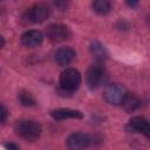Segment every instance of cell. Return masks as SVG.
I'll return each instance as SVG.
<instances>
[{"label":"cell","instance_id":"cell-9","mask_svg":"<svg viewBox=\"0 0 150 150\" xmlns=\"http://www.w3.org/2000/svg\"><path fill=\"white\" fill-rule=\"evenodd\" d=\"M43 41V34L40 30H27L21 35V43L26 47H38Z\"/></svg>","mask_w":150,"mask_h":150},{"label":"cell","instance_id":"cell-13","mask_svg":"<svg viewBox=\"0 0 150 150\" xmlns=\"http://www.w3.org/2000/svg\"><path fill=\"white\" fill-rule=\"evenodd\" d=\"M91 7L97 14H101V15L108 14L111 11V4L107 0H96L91 4Z\"/></svg>","mask_w":150,"mask_h":150},{"label":"cell","instance_id":"cell-2","mask_svg":"<svg viewBox=\"0 0 150 150\" xmlns=\"http://www.w3.org/2000/svg\"><path fill=\"white\" fill-rule=\"evenodd\" d=\"M81 84V74L74 68H67L60 75V88L64 93H74Z\"/></svg>","mask_w":150,"mask_h":150},{"label":"cell","instance_id":"cell-18","mask_svg":"<svg viewBox=\"0 0 150 150\" xmlns=\"http://www.w3.org/2000/svg\"><path fill=\"white\" fill-rule=\"evenodd\" d=\"M4 46H5V39H4L2 35H0V49H1Z\"/></svg>","mask_w":150,"mask_h":150},{"label":"cell","instance_id":"cell-15","mask_svg":"<svg viewBox=\"0 0 150 150\" xmlns=\"http://www.w3.org/2000/svg\"><path fill=\"white\" fill-rule=\"evenodd\" d=\"M19 101L23 107H34L36 103L34 96L26 90H21L19 93Z\"/></svg>","mask_w":150,"mask_h":150},{"label":"cell","instance_id":"cell-5","mask_svg":"<svg viewBox=\"0 0 150 150\" xmlns=\"http://www.w3.org/2000/svg\"><path fill=\"white\" fill-rule=\"evenodd\" d=\"M50 14V8L45 2L34 4L27 12H26V20L33 23L43 22Z\"/></svg>","mask_w":150,"mask_h":150},{"label":"cell","instance_id":"cell-8","mask_svg":"<svg viewBox=\"0 0 150 150\" xmlns=\"http://www.w3.org/2000/svg\"><path fill=\"white\" fill-rule=\"evenodd\" d=\"M125 129L130 132H139L143 134L144 136H149V131H150V127H149V122L142 117V116H135L132 117L128 124L125 125Z\"/></svg>","mask_w":150,"mask_h":150},{"label":"cell","instance_id":"cell-1","mask_svg":"<svg viewBox=\"0 0 150 150\" xmlns=\"http://www.w3.org/2000/svg\"><path fill=\"white\" fill-rule=\"evenodd\" d=\"M15 132L21 138L28 142H34L41 136L42 128H41V124L34 120H22L16 122Z\"/></svg>","mask_w":150,"mask_h":150},{"label":"cell","instance_id":"cell-17","mask_svg":"<svg viewBox=\"0 0 150 150\" xmlns=\"http://www.w3.org/2000/svg\"><path fill=\"white\" fill-rule=\"evenodd\" d=\"M5 146H6L7 150H20V148L14 143H6Z\"/></svg>","mask_w":150,"mask_h":150},{"label":"cell","instance_id":"cell-11","mask_svg":"<svg viewBox=\"0 0 150 150\" xmlns=\"http://www.w3.org/2000/svg\"><path fill=\"white\" fill-rule=\"evenodd\" d=\"M50 115L54 120H57V121L68 120V118H82L83 116L80 110L69 109V108H60V109L52 110Z\"/></svg>","mask_w":150,"mask_h":150},{"label":"cell","instance_id":"cell-14","mask_svg":"<svg viewBox=\"0 0 150 150\" xmlns=\"http://www.w3.org/2000/svg\"><path fill=\"white\" fill-rule=\"evenodd\" d=\"M90 52H91V54L96 57V60H98V61H103V60L108 56V53H107L104 46H102V45H101L100 42H97V41H95V42L91 43V46H90Z\"/></svg>","mask_w":150,"mask_h":150},{"label":"cell","instance_id":"cell-7","mask_svg":"<svg viewBox=\"0 0 150 150\" xmlns=\"http://www.w3.org/2000/svg\"><path fill=\"white\" fill-rule=\"evenodd\" d=\"M90 144V138L83 132H74L67 138L68 150H84Z\"/></svg>","mask_w":150,"mask_h":150},{"label":"cell","instance_id":"cell-4","mask_svg":"<svg viewBox=\"0 0 150 150\" xmlns=\"http://www.w3.org/2000/svg\"><path fill=\"white\" fill-rule=\"evenodd\" d=\"M125 94H127V90L122 84L111 83V84H108L105 87V89L103 91V97L109 104L118 105L122 103Z\"/></svg>","mask_w":150,"mask_h":150},{"label":"cell","instance_id":"cell-10","mask_svg":"<svg viewBox=\"0 0 150 150\" xmlns=\"http://www.w3.org/2000/svg\"><path fill=\"white\" fill-rule=\"evenodd\" d=\"M75 50L70 47H61L55 52L54 59L59 66H68L75 59Z\"/></svg>","mask_w":150,"mask_h":150},{"label":"cell","instance_id":"cell-12","mask_svg":"<svg viewBox=\"0 0 150 150\" xmlns=\"http://www.w3.org/2000/svg\"><path fill=\"white\" fill-rule=\"evenodd\" d=\"M121 105L123 107V109L125 111L131 112V111L137 110L141 107V100H139V97L137 95L127 93L124 98H123V101H122V103H121Z\"/></svg>","mask_w":150,"mask_h":150},{"label":"cell","instance_id":"cell-6","mask_svg":"<svg viewBox=\"0 0 150 150\" xmlns=\"http://www.w3.org/2000/svg\"><path fill=\"white\" fill-rule=\"evenodd\" d=\"M46 35L52 42L57 43V42H62V41L67 40L70 36V32H69V28L64 25L53 23L47 27Z\"/></svg>","mask_w":150,"mask_h":150},{"label":"cell","instance_id":"cell-3","mask_svg":"<svg viewBox=\"0 0 150 150\" xmlns=\"http://www.w3.org/2000/svg\"><path fill=\"white\" fill-rule=\"evenodd\" d=\"M105 79H107L105 69L100 62L90 66L86 73V83L90 89H95L102 86Z\"/></svg>","mask_w":150,"mask_h":150},{"label":"cell","instance_id":"cell-16","mask_svg":"<svg viewBox=\"0 0 150 150\" xmlns=\"http://www.w3.org/2000/svg\"><path fill=\"white\" fill-rule=\"evenodd\" d=\"M7 117H8V110H7V108L4 104L0 103V124L5 123L6 120H7Z\"/></svg>","mask_w":150,"mask_h":150},{"label":"cell","instance_id":"cell-19","mask_svg":"<svg viewBox=\"0 0 150 150\" xmlns=\"http://www.w3.org/2000/svg\"><path fill=\"white\" fill-rule=\"evenodd\" d=\"M130 7H135V6H137V2L136 1H131V2H127Z\"/></svg>","mask_w":150,"mask_h":150}]
</instances>
